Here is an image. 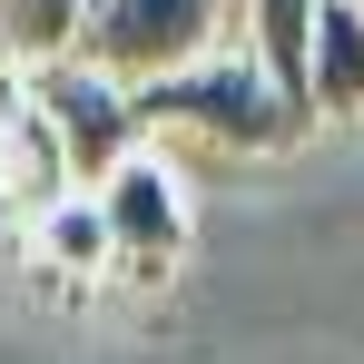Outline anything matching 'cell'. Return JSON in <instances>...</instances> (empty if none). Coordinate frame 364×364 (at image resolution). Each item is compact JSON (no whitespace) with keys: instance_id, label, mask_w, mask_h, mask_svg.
Here are the masks:
<instances>
[{"instance_id":"6da1fadb","label":"cell","mask_w":364,"mask_h":364,"mask_svg":"<svg viewBox=\"0 0 364 364\" xmlns=\"http://www.w3.org/2000/svg\"><path fill=\"white\" fill-rule=\"evenodd\" d=\"M128 109H138V138H197L217 158H286L296 138H315V119L256 69V50H197L138 79Z\"/></svg>"},{"instance_id":"7a4b0ae2","label":"cell","mask_w":364,"mask_h":364,"mask_svg":"<svg viewBox=\"0 0 364 364\" xmlns=\"http://www.w3.org/2000/svg\"><path fill=\"white\" fill-rule=\"evenodd\" d=\"M20 89H30L40 128H50V148H60L69 187H99V178H109V168L128 158V148H138V109H128V79L89 69L79 50H60V60H40V69H20Z\"/></svg>"},{"instance_id":"3957f363","label":"cell","mask_w":364,"mask_h":364,"mask_svg":"<svg viewBox=\"0 0 364 364\" xmlns=\"http://www.w3.org/2000/svg\"><path fill=\"white\" fill-rule=\"evenodd\" d=\"M237 30V0H89L79 20V60L109 69V79H158V69L197 60Z\"/></svg>"},{"instance_id":"277c9868","label":"cell","mask_w":364,"mask_h":364,"mask_svg":"<svg viewBox=\"0 0 364 364\" xmlns=\"http://www.w3.org/2000/svg\"><path fill=\"white\" fill-rule=\"evenodd\" d=\"M89 197H99V227H109V266H119L128 286H168L178 256H187V187L148 148H128Z\"/></svg>"},{"instance_id":"5b68a950","label":"cell","mask_w":364,"mask_h":364,"mask_svg":"<svg viewBox=\"0 0 364 364\" xmlns=\"http://www.w3.org/2000/svg\"><path fill=\"white\" fill-rule=\"evenodd\" d=\"M364 109V10L355 0H325L315 10V40H305V119H355Z\"/></svg>"},{"instance_id":"8992f818","label":"cell","mask_w":364,"mask_h":364,"mask_svg":"<svg viewBox=\"0 0 364 364\" xmlns=\"http://www.w3.org/2000/svg\"><path fill=\"white\" fill-rule=\"evenodd\" d=\"M315 10L325 0H237V40L256 50V69L305 109V40H315Z\"/></svg>"},{"instance_id":"52a82bcc","label":"cell","mask_w":364,"mask_h":364,"mask_svg":"<svg viewBox=\"0 0 364 364\" xmlns=\"http://www.w3.org/2000/svg\"><path fill=\"white\" fill-rule=\"evenodd\" d=\"M79 20H89V0H0L10 69H40V60H60V50H79Z\"/></svg>"},{"instance_id":"ba28073f","label":"cell","mask_w":364,"mask_h":364,"mask_svg":"<svg viewBox=\"0 0 364 364\" xmlns=\"http://www.w3.org/2000/svg\"><path fill=\"white\" fill-rule=\"evenodd\" d=\"M355 10H364V0H355Z\"/></svg>"}]
</instances>
